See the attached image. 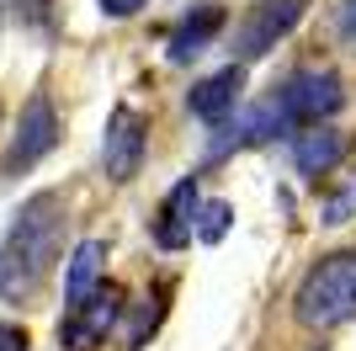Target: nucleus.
Returning <instances> with one entry per match:
<instances>
[{"mask_svg":"<svg viewBox=\"0 0 356 351\" xmlns=\"http://www.w3.org/2000/svg\"><path fill=\"white\" fill-rule=\"evenodd\" d=\"M64 245V197L59 192H32L16 208L11 229L0 240V298L6 304H32L48 282Z\"/></svg>","mask_w":356,"mask_h":351,"instance_id":"nucleus-1","label":"nucleus"},{"mask_svg":"<svg viewBox=\"0 0 356 351\" xmlns=\"http://www.w3.org/2000/svg\"><path fill=\"white\" fill-rule=\"evenodd\" d=\"M293 314L309 330H335L356 320V250H335L303 272L293 288Z\"/></svg>","mask_w":356,"mask_h":351,"instance_id":"nucleus-2","label":"nucleus"},{"mask_svg":"<svg viewBox=\"0 0 356 351\" xmlns=\"http://www.w3.org/2000/svg\"><path fill=\"white\" fill-rule=\"evenodd\" d=\"M277 112H282L287 128H325V117H335L346 107V86L335 70H298L277 86Z\"/></svg>","mask_w":356,"mask_h":351,"instance_id":"nucleus-3","label":"nucleus"},{"mask_svg":"<svg viewBox=\"0 0 356 351\" xmlns=\"http://www.w3.org/2000/svg\"><path fill=\"white\" fill-rule=\"evenodd\" d=\"M59 133H64V128H59L54 102H48L43 91H38V96H27V107H22V117H16V128H11V144H6V155H0V176L32 171L43 155H54V149H59Z\"/></svg>","mask_w":356,"mask_h":351,"instance_id":"nucleus-4","label":"nucleus"},{"mask_svg":"<svg viewBox=\"0 0 356 351\" xmlns=\"http://www.w3.org/2000/svg\"><path fill=\"white\" fill-rule=\"evenodd\" d=\"M303 11H309V0H255L250 11H245V22L234 27V58L250 64V58L271 54L303 22Z\"/></svg>","mask_w":356,"mask_h":351,"instance_id":"nucleus-5","label":"nucleus"},{"mask_svg":"<svg viewBox=\"0 0 356 351\" xmlns=\"http://www.w3.org/2000/svg\"><path fill=\"white\" fill-rule=\"evenodd\" d=\"M149 155V123L144 112H134V107H112V117H106V133H102V165L112 181H134L138 165H144Z\"/></svg>","mask_w":356,"mask_h":351,"instance_id":"nucleus-6","label":"nucleus"},{"mask_svg":"<svg viewBox=\"0 0 356 351\" xmlns=\"http://www.w3.org/2000/svg\"><path fill=\"white\" fill-rule=\"evenodd\" d=\"M118 314H122V292L118 288H96L80 309H64L59 346L64 351H96L106 341V330L118 325Z\"/></svg>","mask_w":356,"mask_h":351,"instance_id":"nucleus-7","label":"nucleus"},{"mask_svg":"<svg viewBox=\"0 0 356 351\" xmlns=\"http://www.w3.org/2000/svg\"><path fill=\"white\" fill-rule=\"evenodd\" d=\"M239 96H245V70H239V64H223V70L202 75V80L186 91V112L213 123V128H223V123L234 117Z\"/></svg>","mask_w":356,"mask_h":351,"instance_id":"nucleus-8","label":"nucleus"},{"mask_svg":"<svg viewBox=\"0 0 356 351\" xmlns=\"http://www.w3.org/2000/svg\"><path fill=\"white\" fill-rule=\"evenodd\" d=\"M197 213H202V197H197V176L176 181L160 203V219H154V245L160 250H181L197 240Z\"/></svg>","mask_w":356,"mask_h":351,"instance_id":"nucleus-9","label":"nucleus"},{"mask_svg":"<svg viewBox=\"0 0 356 351\" xmlns=\"http://www.w3.org/2000/svg\"><path fill=\"white\" fill-rule=\"evenodd\" d=\"M282 112H277V102H261L250 107V112H239L229 117L218 133L208 139V160H223V155H234V149H250V144H266L271 133H282Z\"/></svg>","mask_w":356,"mask_h":351,"instance_id":"nucleus-10","label":"nucleus"},{"mask_svg":"<svg viewBox=\"0 0 356 351\" xmlns=\"http://www.w3.org/2000/svg\"><path fill=\"white\" fill-rule=\"evenodd\" d=\"M351 155V133L346 128H309V133H298L293 139V171L298 176H309V181H319V176H330L335 165Z\"/></svg>","mask_w":356,"mask_h":351,"instance_id":"nucleus-11","label":"nucleus"},{"mask_svg":"<svg viewBox=\"0 0 356 351\" xmlns=\"http://www.w3.org/2000/svg\"><path fill=\"white\" fill-rule=\"evenodd\" d=\"M223 22H229V11L213 6V0H208V6H192V11L176 22L170 43H165V48H170V64H192L197 54H208V43L223 32Z\"/></svg>","mask_w":356,"mask_h":351,"instance_id":"nucleus-12","label":"nucleus"},{"mask_svg":"<svg viewBox=\"0 0 356 351\" xmlns=\"http://www.w3.org/2000/svg\"><path fill=\"white\" fill-rule=\"evenodd\" d=\"M106 245L102 240H80V245L70 250V261H64V298H70V309H80L96 288H106Z\"/></svg>","mask_w":356,"mask_h":351,"instance_id":"nucleus-13","label":"nucleus"},{"mask_svg":"<svg viewBox=\"0 0 356 351\" xmlns=\"http://www.w3.org/2000/svg\"><path fill=\"white\" fill-rule=\"evenodd\" d=\"M160 320H165V288H154L149 298H138V314H134V325L122 330V346L138 351L149 336H154V325H160Z\"/></svg>","mask_w":356,"mask_h":351,"instance_id":"nucleus-14","label":"nucleus"},{"mask_svg":"<svg viewBox=\"0 0 356 351\" xmlns=\"http://www.w3.org/2000/svg\"><path fill=\"white\" fill-rule=\"evenodd\" d=\"M351 219H356V176H346L341 187H335L325 203H319V224L341 229V224H351Z\"/></svg>","mask_w":356,"mask_h":351,"instance_id":"nucleus-15","label":"nucleus"},{"mask_svg":"<svg viewBox=\"0 0 356 351\" xmlns=\"http://www.w3.org/2000/svg\"><path fill=\"white\" fill-rule=\"evenodd\" d=\"M229 224H234V208L229 203H202V213H197V240H202V245H218L223 234H229Z\"/></svg>","mask_w":356,"mask_h":351,"instance_id":"nucleus-16","label":"nucleus"},{"mask_svg":"<svg viewBox=\"0 0 356 351\" xmlns=\"http://www.w3.org/2000/svg\"><path fill=\"white\" fill-rule=\"evenodd\" d=\"M149 0H102V16H112V22H122V16H138Z\"/></svg>","mask_w":356,"mask_h":351,"instance_id":"nucleus-17","label":"nucleus"},{"mask_svg":"<svg viewBox=\"0 0 356 351\" xmlns=\"http://www.w3.org/2000/svg\"><path fill=\"white\" fill-rule=\"evenodd\" d=\"M335 32L346 43H356V0H341V16H335Z\"/></svg>","mask_w":356,"mask_h":351,"instance_id":"nucleus-18","label":"nucleus"},{"mask_svg":"<svg viewBox=\"0 0 356 351\" xmlns=\"http://www.w3.org/2000/svg\"><path fill=\"white\" fill-rule=\"evenodd\" d=\"M0 351H27V336L16 325H0Z\"/></svg>","mask_w":356,"mask_h":351,"instance_id":"nucleus-19","label":"nucleus"}]
</instances>
